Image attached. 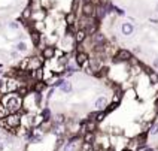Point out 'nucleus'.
Returning <instances> with one entry per match:
<instances>
[{"label": "nucleus", "instance_id": "20", "mask_svg": "<svg viewBox=\"0 0 158 151\" xmlns=\"http://www.w3.org/2000/svg\"><path fill=\"white\" fill-rule=\"evenodd\" d=\"M9 115V111H8V108H6V105L0 100V120H2V118H6Z\"/></svg>", "mask_w": 158, "mask_h": 151}, {"label": "nucleus", "instance_id": "28", "mask_svg": "<svg viewBox=\"0 0 158 151\" xmlns=\"http://www.w3.org/2000/svg\"><path fill=\"white\" fill-rule=\"evenodd\" d=\"M0 127L5 129V130L9 129V124H8V121H6V118H2V120H0ZM9 130H11V129H9Z\"/></svg>", "mask_w": 158, "mask_h": 151}, {"label": "nucleus", "instance_id": "24", "mask_svg": "<svg viewBox=\"0 0 158 151\" xmlns=\"http://www.w3.org/2000/svg\"><path fill=\"white\" fill-rule=\"evenodd\" d=\"M148 76H149V81L152 84H158V73L154 70H148Z\"/></svg>", "mask_w": 158, "mask_h": 151}, {"label": "nucleus", "instance_id": "19", "mask_svg": "<svg viewBox=\"0 0 158 151\" xmlns=\"http://www.w3.org/2000/svg\"><path fill=\"white\" fill-rule=\"evenodd\" d=\"M31 41H33V45L37 47L39 42H40V33L36 31V30H31Z\"/></svg>", "mask_w": 158, "mask_h": 151}, {"label": "nucleus", "instance_id": "29", "mask_svg": "<svg viewBox=\"0 0 158 151\" xmlns=\"http://www.w3.org/2000/svg\"><path fill=\"white\" fill-rule=\"evenodd\" d=\"M64 138H58V139H57V144H55V151L58 150V148H60L61 145H64Z\"/></svg>", "mask_w": 158, "mask_h": 151}, {"label": "nucleus", "instance_id": "32", "mask_svg": "<svg viewBox=\"0 0 158 151\" xmlns=\"http://www.w3.org/2000/svg\"><path fill=\"white\" fill-rule=\"evenodd\" d=\"M154 67H157V69H158V57L154 60Z\"/></svg>", "mask_w": 158, "mask_h": 151}, {"label": "nucleus", "instance_id": "6", "mask_svg": "<svg viewBox=\"0 0 158 151\" xmlns=\"http://www.w3.org/2000/svg\"><path fill=\"white\" fill-rule=\"evenodd\" d=\"M96 9H97V6H96L93 2L84 3V6H82V14H84V17L96 18Z\"/></svg>", "mask_w": 158, "mask_h": 151}, {"label": "nucleus", "instance_id": "35", "mask_svg": "<svg viewBox=\"0 0 158 151\" xmlns=\"http://www.w3.org/2000/svg\"><path fill=\"white\" fill-rule=\"evenodd\" d=\"M0 151H3V145H2V144H0Z\"/></svg>", "mask_w": 158, "mask_h": 151}, {"label": "nucleus", "instance_id": "33", "mask_svg": "<svg viewBox=\"0 0 158 151\" xmlns=\"http://www.w3.org/2000/svg\"><path fill=\"white\" fill-rule=\"evenodd\" d=\"M145 151H154V148H145Z\"/></svg>", "mask_w": 158, "mask_h": 151}, {"label": "nucleus", "instance_id": "26", "mask_svg": "<svg viewBox=\"0 0 158 151\" xmlns=\"http://www.w3.org/2000/svg\"><path fill=\"white\" fill-rule=\"evenodd\" d=\"M15 48H17L18 52H25L27 51V45H25V42H18Z\"/></svg>", "mask_w": 158, "mask_h": 151}, {"label": "nucleus", "instance_id": "4", "mask_svg": "<svg viewBox=\"0 0 158 151\" xmlns=\"http://www.w3.org/2000/svg\"><path fill=\"white\" fill-rule=\"evenodd\" d=\"M133 55L128 49H119L116 52V55L114 57V63H121V61H130Z\"/></svg>", "mask_w": 158, "mask_h": 151}, {"label": "nucleus", "instance_id": "14", "mask_svg": "<svg viewBox=\"0 0 158 151\" xmlns=\"http://www.w3.org/2000/svg\"><path fill=\"white\" fill-rule=\"evenodd\" d=\"M52 124H54V126H64L66 124V115L64 114H57L54 118H52Z\"/></svg>", "mask_w": 158, "mask_h": 151}, {"label": "nucleus", "instance_id": "23", "mask_svg": "<svg viewBox=\"0 0 158 151\" xmlns=\"http://www.w3.org/2000/svg\"><path fill=\"white\" fill-rule=\"evenodd\" d=\"M31 15H33V9L30 8V6H27L24 11H23V14H21V18L23 19H30L31 18Z\"/></svg>", "mask_w": 158, "mask_h": 151}, {"label": "nucleus", "instance_id": "2", "mask_svg": "<svg viewBox=\"0 0 158 151\" xmlns=\"http://www.w3.org/2000/svg\"><path fill=\"white\" fill-rule=\"evenodd\" d=\"M6 121H8L11 130H15V129H18L19 126H21L23 117H21V114H9L8 117H6Z\"/></svg>", "mask_w": 158, "mask_h": 151}, {"label": "nucleus", "instance_id": "11", "mask_svg": "<svg viewBox=\"0 0 158 151\" xmlns=\"http://www.w3.org/2000/svg\"><path fill=\"white\" fill-rule=\"evenodd\" d=\"M133 31H134V25L131 24V23H122L121 24V33L124 36H131L133 35Z\"/></svg>", "mask_w": 158, "mask_h": 151}, {"label": "nucleus", "instance_id": "15", "mask_svg": "<svg viewBox=\"0 0 158 151\" xmlns=\"http://www.w3.org/2000/svg\"><path fill=\"white\" fill-rule=\"evenodd\" d=\"M75 23H76V14L72 11V12H69V14L66 15V24H67L69 27H72Z\"/></svg>", "mask_w": 158, "mask_h": 151}, {"label": "nucleus", "instance_id": "34", "mask_svg": "<svg viewBox=\"0 0 158 151\" xmlns=\"http://www.w3.org/2000/svg\"><path fill=\"white\" fill-rule=\"evenodd\" d=\"M124 151H133V150H131V148H125V150H124Z\"/></svg>", "mask_w": 158, "mask_h": 151}, {"label": "nucleus", "instance_id": "16", "mask_svg": "<svg viewBox=\"0 0 158 151\" xmlns=\"http://www.w3.org/2000/svg\"><path fill=\"white\" fill-rule=\"evenodd\" d=\"M85 37H87V31H85V30H78L75 33V41L78 43H82L85 41Z\"/></svg>", "mask_w": 158, "mask_h": 151}, {"label": "nucleus", "instance_id": "17", "mask_svg": "<svg viewBox=\"0 0 158 151\" xmlns=\"http://www.w3.org/2000/svg\"><path fill=\"white\" fill-rule=\"evenodd\" d=\"M78 70V64H67V66L64 67V75H67V76H70L72 73H75V72Z\"/></svg>", "mask_w": 158, "mask_h": 151}, {"label": "nucleus", "instance_id": "21", "mask_svg": "<svg viewBox=\"0 0 158 151\" xmlns=\"http://www.w3.org/2000/svg\"><path fill=\"white\" fill-rule=\"evenodd\" d=\"M79 151H94V144L82 142V144H81V147H79Z\"/></svg>", "mask_w": 158, "mask_h": 151}, {"label": "nucleus", "instance_id": "27", "mask_svg": "<svg viewBox=\"0 0 158 151\" xmlns=\"http://www.w3.org/2000/svg\"><path fill=\"white\" fill-rule=\"evenodd\" d=\"M149 135H152V136L158 135V123H154L152 126H151V129H149Z\"/></svg>", "mask_w": 158, "mask_h": 151}, {"label": "nucleus", "instance_id": "10", "mask_svg": "<svg viewBox=\"0 0 158 151\" xmlns=\"http://www.w3.org/2000/svg\"><path fill=\"white\" fill-rule=\"evenodd\" d=\"M78 141H79V136H73L72 139H69L67 142L64 144L63 151H76V148H78Z\"/></svg>", "mask_w": 158, "mask_h": 151}, {"label": "nucleus", "instance_id": "22", "mask_svg": "<svg viewBox=\"0 0 158 151\" xmlns=\"http://www.w3.org/2000/svg\"><path fill=\"white\" fill-rule=\"evenodd\" d=\"M72 88H73V87H72V82H70V81H66L61 87H60V90L63 91L64 94H69L70 91H72Z\"/></svg>", "mask_w": 158, "mask_h": 151}, {"label": "nucleus", "instance_id": "25", "mask_svg": "<svg viewBox=\"0 0 158 151\" xmlns=\"http://www.w3.org/2000/svg\"><path fill=\"white\" fill-rule=\"evenodd\" d=\"M66 81H67V80H64V78H58V80H55L54 82H52V87H54V88H60Z\"/></svg>", "mask_w": 158, "mask_h": 151}, {"label": "nucleus", "instance_id": "8", "mask_svg": "<svg viewBox=\"0 0 158 151\" xmlns=\"http://www.w3.org/2000/svg\"><path fill=\"white\" fill-rule=\"evenodd\" d=\"M94 106H96V111H106L108 106H109V102H108V99L104 96H100V97L96 99Z\"/></svg>", "mask_w": 158, "mask_h": 151}, {"label": "nucleus", "instance_id": "18", "mask_svg": "<svg viewBox=\"0 0 158 151\" xmlns=\"http://www.w3.org/2000/svg\"><path fill=\"white\" fill-rule=\"evenodd\" d=\"M84 142H90V144H96V132H88L84 135Z\"/></svg>", "mask_w": 158, "mask_h": 151}, {"label": "nucleus", "instance_id": "5", "mask_svg": "<svg viewBox=\"0 0 158 151\" xmlns=\"http://www.w3.org/2000/svg\"><path fill=\"white\" fill-rule=\"evenodd\" d=\"M43 67V57H30L29 58V70L35 72Z\"/></svg>", "mask_w": 158, "mask_h": 151}, {"label": "nucleus", "instance_id": "1", "mask_svg": "<svg viewBox=\"0 0 158 151\" xmlns=\"http://www.w3.org/2000/svg\"><path fill=\"white\" fill-rule=\"evenodd\" d=\"M0 100L6 105L9 114H19V111H21L23 106H24L23 97L19 96L18 93H12L9 96H2V97H0Z\"/></svg>", "mask_w": 158, "mask_h": 151}, {"label": "nucleus", "instance_id": "30", "mask_svg": "<svg viewBox=\"0 0 158 151\" xmlns=\"http://www.w3.org/2000/svg\"><path fill=\"white\" fill-rule=\"evenodd\" d=\"M9 27H11L12 30H18V29H19V24L15 23V21H12V23H9Z\"/></svg>", "mask_w": 158, "mask_h": 151}, {"label": "nucleus", "instance_id": "9", "mask_svg": "<svg viewBox=\"0 0 158 151\" xmlns=\"http://www.w3.org/2000/svg\"><path fill=\"white\" fill-rule=\"evenodd\" d=\"M42 57H43V60H51V58H54L55 57V47H52V45L43 47L42 48Z\"/></svg>", "mask_w": 158, "mask_h": 151}, {"label": "nucleus", "instance_id": "13", "mask_svg": "<svg viewBox=\"0 0 158 151\" xmlns=\"http://www.w3.org/2000/svg\"><path fill=\"white\" fill-rule=\"evenodd\" d=\"M104 42H106V37H104L103 33H100V31H97V33L93 35V43L96 45V47H98V45H103Z\"/></svg>", "mask_w": 158, "mask_h": 151}, {"label": "nucleus", "instance_id": "3", "mask_svg": "<svg viewBox=\"0 0 158 151\" xmlns=\"http://www.w3.org/2000/svg\"><path fill=\"white\" fill-rule=\"evenodd\" d=\"M79 129L84 132V135L88 133V132H96L97 130V123L93 120V118H88V120H85V121H82L81 124H79Z\"/></svg>", "mask_w": 158, "mask_h": 151}, {"label": "nucleus", "instance_id": "12", "mask_svg": "<svg viewBox=\"0 0 158 151\" xmlns=\"http://www.w3.org/2000/svg\"><path fill=\"white\" fill-rule=\"evenodd\" d=\"M106 114H108L106 111H96V112H93L90 115V118H93L96 123H102L104 120V117H106Z\"/></svg>", "mask_w": 158, "mask_h": 151}, {"label": "nucleus", "instance_id": "31", "mask_svg": "<svg viewBox=\"0 0 158 151\" xmlns=\"http://www.w3.org/2000/svg\"><path fill=\"white\" fill-rule=\"evenodd\" d=\"M11 57L12 58H18V51H12L11 52Z\"/></svg>", "mask_w": 158, "mask_h": 151}, {"label": "nucleus", "instance_id": "36", "mask_svg": "<svg viewBox=\"0 0 158 151\" xmlns=\"http://www.w3.org/2000/svg\"><path fill=\"white\" fill-rule=\"evenodd\" d=\"M155 11L158 12V3H157V6H155Z\"/></svg>", "mask_w": 158, "mask_h": 151}, {"label": "nucleus", "instance_id": "7", "mask_svg": "<svg viewBox=\"0 0 158 151\" xmlns=\"http://www.w3.org/2000/svg\"><path fill=\"white\" fill-rule=\"evenodd\" d=\"M90 61V55L87 54L85 51H78L76 55H75V63L78 66H84V64H87Z\"/></svg>", "mask_w": 158, "mask_h": 151}]
</instances>
